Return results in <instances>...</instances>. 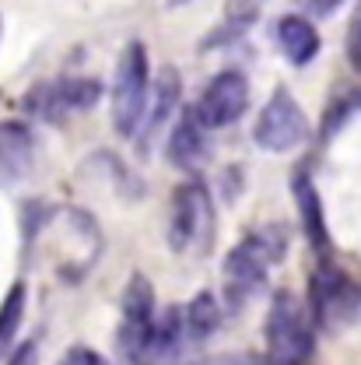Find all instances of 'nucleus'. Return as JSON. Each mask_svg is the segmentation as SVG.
Returning a JSON list of instances; mask_svg holds the SVG:
<instances>
[{
  "mask_svg": "<svg viewBox=\"0 0 361 365\" xmlns=\"http://www.w3.org/2000/svg\"><path fill=\"white\" fill-rule=\"evenodd\" d=\"M123 365H162L158 362V313L155 288L144 274H134L123 292V323L116 334Z\"/></svg>",
  "mask_w": 361,
  "mask_h": 365,
  "instance_id": "f257e3e1",
  "label": "nucleus"
},
{
  "mask_svg": "<svg viewBox=\"0 0 361 365\" xmlns=\"http://www.w3.org/2000/svg\"><path fill=\"white\" fill-rule=\"evenodd\" d=\"M147 95H151V67L147 49L130 43L120 53L116 78H113V127L120 137H134L137 127L147 116Z\"/></svg>",
  "mask_w": 361,
  "mask_h": 365,
  "instance_id": "f03ea898",
  "label": "nucleus"
},
{
  "mask_svg": "<svg viewBox=\"0 0 361 365\" xmlns=\"http://www.w3.org/2000/svg\"><path fill=\"white\" fill-rule=\"evenodd\" d=\"M313 351V327L291 292H277L267 309V365H305Z\"/></svg>",
  "mask_w": 361,
  "mask_h": 365,
  "instance_id": "7ed1b4c3",
  "label": "nucleus"
},
{
  "mask_svg": "<svg viewBox=\"0 0 361 365\" xmlns=\"http://www.w3.org/2000/svg\"><path fill=\"white\" fill-rule=\"evenodd\" d=\"M305 137H309V120H305L298 98L288 88H277L267 98V106L260 109V120L253 127L256 148L273 151V155H284V151H295Z\"/></svg>",
  "mask_w": 361,
  "mask_h": 365,
  "instance_id": "20e7f679",
  "label": "nucleus"
},
{
  "mask_svg": "<svg viewBox=\"0 0 361 365\" xmlns=\"http://www.w3.org/2000/svg\"><path fill=\"white\" fill-rule=\"evenodd\" d=\"M214 235V207L200 182H186L176 190L172 200V222H169V246L186 253L189 246H207Z\"/></svg>",
  "mask_w": 361,
  "mask_h": 365,
  "instance_id": "39448f33",
  "label": "nucleus"
},
{
  "mask_svg": "<svg viewBox=\"0 0 361 365\" xmlns=\"http://www.w3.org/2000/svg\"><path fill=\"white\" fill-rule=\"evenodd\" d=\"M246 106H249V81L239 71H221L207 81V88L200 91L193 113L207 130H218V127L235 123L246 113Z\"/></svg>",
  "mask_w": 361,
  "mask_h": 365,
  "instance_id": "423d86ee",
  "label": "nucleus"
},
{
  "mask_svg": "<svg viewBox=\"0 0 361 365\" xmlns=\"http://www.w3.org/2000/svg\"><path fill=\"white\" fill-rule=\"evenodd\" d=\"M273 257L263 250L260 239H246L239 242L225 257V292L228 306H242L263 281H267V264Z\"/></svg>",
  "mask_w": 361,
  "mask_h": 365,
  "instance_id": "0eeeda50",
  "label": "nucleus"
},
{
  "mask_svg": "<svg viewBox=\"0 0 361 365\" xmlns=\"http://www.w3.org/2000/svg\"><path fill=\"white\" fill-rule=\"evenodd\" d=\"M98 98H102V85L95 78H63V81H49L43 88H36L28 95V106L39 116H60V113L91 109Z\"/></svg>",
  "mask_w": 361,
  "mask_h": 365,
  "instance_id": "6e6552de",
  "label": "nucleus"
},
{
  "mask_svg": "<svg viewBox=\"0 0 361 365\" xmlns=\"http://www.w3.org/2000/svg\"><path fill=\"white\" fill-rule=\"evenodd\" d=\"M36 162V140L32 130L18 120L0 123V186H14L32 173Z\"/></svg>",
  "mask_w": 361,
  "mask_h": 365,
  "instance_id": "1a4fd4ad",
  "label": "nucleus"
},
{
  "mask_svg": "<svg viewBox=\"0 0 361 365\" xmlns=\"http://www.w3.org/2000/svg\"><path fill=\"white\" fill-rule=\"evenodd\" d=\"M169 158H172L179 169H186V173L200 169V165L211 158L207 127L197 120V113L182 116L179 123H176V130H172V137H169Z\"/></svg>",
  "mask_w": 361,
  "mask_h": 365,
  "instance_id": "9d476101",
  "label": "nucleus"
},
{
  "mask_svg": "<svg viewBox=\"0 0 361 365\" xmlns=\"http://www.w3.org/2000/svg\"><path fill=\"white\" fill-rule=\"evenodd\" d=\"M277 43H281V53L295 63V67H305L309 60H316L319 53V32L316 25L302 14H284L277 21Z\"/></svg>",
  "mask_w": 361,
  "mask_h": 365,
  "instance_id": "9b49d317",
  "label": "nucleus"
},
{
  "mask_svg": "<svg viewBox=\"0 0 361 365\" xmlns=\"http://www.w3.org/2000/svg\"><path fill=\"white\" fill-rule=\"evenodd\" d=\"M295 197H298L302 225H305V235H309L313 250L326 257V250H330V235H326V222H323V204H319L316 186L305 180V176H295Z\"/></svg>",
  "mask_w": 361,
  "mask_h": 365,
  "instance_id": "f8f14e48",
  "label": "nucleus"
},
{
  "mask_svg": "<svg viewBox=\"0 0 361 365\" xmlns=\"http://www.w3.org/2000/svg\"><path fill=\"white\" fill-rule=\"evenodd\" d=\"M151 95H155V102H151V113L144 116V130L147 134H155L172 116V109L179 106V74L176 71H162V78L155 81Z\"/></svg>",
  "mask_w": 361,
  "mask_h": 365,
  "instance_id": "ddd939ff",
  "label": "nucleus"
},
{
  "mask_svg": "<svg viewBox=\"0 0 361 365\" xmlns=\"http://www.w3.org/2000/svg\"><path fill=\"white\" fill-rule=\"evenodd\" d=\"M182 317H186V334L193 341H204V337H211L221 327V306H218V299L211 292H200V295H193V302L186 306Z\"/></svg>",
  "mask_w": 361,
  "mask_h": 365,
  "instance_id": "4468645a",
  "label": "nucleus"
},
{
  "mask_svg": "<svg viewBox=\"0 0 361 365\" xmlns=\"http://www.w3.org/2000/svg\"><path fill=\"white\" fill-rule=\"evenodd\" d=\"M21 317H25V284L18 281V284H11V292L0 302V359L7 355V348L21 327Z\"/></svg>",
  "mask_w": 361,
  "mask_h": 365,
  "instance_id": "2eb2a0df",
  "label": "nucleus"
},
{
  "mask_svg": "<svg viewBox=\"0 0 361 365\" xmlns=\"http://www.w3.org/2000/svg\"><path fill=\"white\" fill-rule=\"evenodd\" d=\"M355 113H361V91H355V95H351L347 102H340V106H333V113L326 116V137L333 134L337 127H344V123H347V120H351Z\"/></svg>",
  "mask_w": 361,
  "mask_h": 365,
  "instance_id": "dca6fc26",
  "label": "nucleus"
},
{
  "mask_svg": "<svg viewBox=\"0 0 361 365\" xmlns=\"http://www.w3.org/2000/svg\"><path fill=\"white\" fill-rule=\"evenodd\" d=\"M7 365H39V344H36V341H21V344L7 355Z\"/></svg>",
  "mask_w": 361,
  "mask_h": 365,
  "instance_id": "f3484780",
  "label": "nucleus"
},
{
  "mask_svg": "<svg viewBox=\"0 0 361 365\" xmlns=\"http://www.w3.org/2000/svg\"><path fill=\"white\" fill-rule=\"evenodd\" d=\"M60 365H105V359L98 351H91V348H70Z\"/></svg>",
  "mask_w": 361,
  "mask_h": 365,
  "instance_id": "a211bd4d",
  "label": "nucleus"
},
{
  "mask_svg": "<svg viewBox=\"0 0 361 365\" xmlns=\"http://www.w3.org/2000/svg\"><path fill=\"white\" fill-rule=\"evenodd\" d=\"M193 365H260V359H253V355H214V359H200V362Z\"/></svg>",
  "mask_w": 361,
  "mask_h": 365,
  "instance_id": "6ab92c4d",
  "label": "nucleus"
},
{
  "mask_svg": "<svg viewBox=\"0 0 361 365\" xmlns=\"http://www.w3.org/2000/svg\"><path fill=\"white\" fill-rule=\"evenodd\" d=\"M344 0H309V11L313 14H330V11H337Z\"/></svg>",
  "mask_w": 361,
  "mask_h": 365,
  "instance_id": "aec40b11",
  "label": "nucleus"
},
{
  "mask_svg": "<svg viewBox=\"0 0 361 365\" xmlns=\"http://www.w3.org/2000/svg\"><path fill=\"white\" fill-rule=\"evenodd\" d=\"M172 7H186V4H193V0H169Z\"/></svg>",
  "mask_w": 361,
  "mask_h": 365,
  "instance_id": "412c9836",
  "label": "nucleus"
},
{
  "mask_svg": "<svg viewBox=\"0 0 361 365\" xmlns=\"http://www.w3.org/2000/svg\"><path fill=\"white\" fill-rule=\"evenodd\" d=\"M253 4H260V0H253Z\"/></svg>",
  "mask_w": 361,
  "mask_h": 365,
  "instance_id": "4be33fe9",
  "label": "nucleus"
}]
</instances>
